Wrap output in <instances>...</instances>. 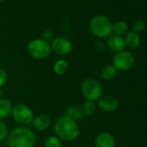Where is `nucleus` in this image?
<instances>
[{
    "label": "nucleus",
    "instance_id": "412c9836",
    "mask_svg": "<svg viewBox=\"0 0 147 147\" xmlns=\"http://www.w3.org/2000/svg\"><path fill=\"white\" fill-rule=\"evenodd\" d=\"M8 134H9V129L6 123L3 119H0V141L6 139Z\"/></svg>",
    "mask_w": 147,
    "mask_h": 147
},
{
    "label": "nucleus",
    "instance_id": "b1692460",
    "mask_svg": "<svg viewBox=\"0 0 147 147\" xmlns=\"http://www.w3.org/2000/svg\"><path fill=\"white\" fill-rule=\"evenodd\" d=\"M41 39L49 43V42H52V40L54 39L53 38V33L51 31H49V30H45L42 34V38Z\"/></svg>",
    "mask_w": 147,
    "mask_h": 147
},
{
    "label": "nucleus",
    "instance_id": "20e7f679",
    "mask_svg": "<svg viewBox=\"0 0 147 147\" xmlns=\"http://www.w3.org/2000/svg\"><path fill=\"white\" fill-rule=\"evenodd\" d=\"M81 90L87 100L95 101L101 97L102 88L100 82L94 78L85 79L81 85Z\"/></svg>",
    "mask_w": 147,
    "mask_h": 147
},
{
    "label": "nucleus",
    "instance_id": "4be33fe9",
    "mask_svg": "<svg viewBox=\"0 0 147 147\" xmlns=\"http://www.w3.org/2000/svg\"><path fill=\"white\" fill-rule=\"evenodd\" d=\"M144 28H145V23L141 19H138L137 21H135L133 23V25H132L133 30L132 31L138 33V32H140V31L144 30Z\"/></svg>",
    "mask_w": 147,
    "mask_h": 147
},
{
    "label": "nucleus",
    "instance_id": "9b49d317",
    "mask_svg": "<svg viewBox=\"0 0 147 147\" xmlns=\"http://www.w3.org/2000/svg\"><path fill=\"white\" fill-rule=\"evenodd\" d=\"M107 42L108 48L112 51H114V52H117V53H119L120 51H123L125 47L124 38L122 36H116V35L109 36L108 38H107Z\"/></svg>",
    "mask_w": 147,
    "mask_h": 147
},
{
    "label": "nucleus",
    "instance_id": "aec40b11",
    "mask_svg": "<svg viewBox=\"0 0 147 147\" xmlns=\"http://www.w3.org/2000/svg\"><path fill=\"white\" fill-rule=\"evenodd\" d=\"M44 147H61V142L56 136H49L44 141Z\"/></svg>",
    "mask_w": 147,
    "mask_h": 147
},
{
    "label": "nucleus",
    "instance_id": "7ed1b4c3",
    "mask_svg": "<svg viewBox=\"0 0 147 147\" xmlns=\"http://www.w3.org/2000/svg\"><path fill=\"white\" fill-rule=\"evenodd\" d=\"M113 24L109 18L104 15L94 17L90 23V30L94 36L98 38H106L111 36Z\"/></svg>",
    "mask_w": 147,
    "mask_h": 147
},
{
    "label": "nucleus",
    "instance_id": "6e6552de",
    "mask_svg": "<svg viewBox=\"0 0 147 147\" xmlns=\"http://www.w3.org/2000/svg\"><path fill=\"white\" fill-rule=\"evenodd\" d=\"M50 49L59 55H67L72 52L73 44L65 37H57L52 40Z\"/></svg>",
    "mask_w": 147,
    "mask_h": 147
},
{
    "label": "nucleus",
    "instance_id": "39448f33",
    "mask_svg": "<svg viewBox=\"0 0 147 147\" xmlns=\"http://www.w3.org/2000/svg\"><path fill=\"white\" fill-rule=\"evenodd\" d=\"M11 116L17 123L24 125H28L31 124L35 119L33 110L29 106L23 103L13 106Z\"/></svg>",
    "mask_w": 147,
    "mask_h": 147
},
{
    "label": "nucleus",
    "instance_id": "393cba45",
    "mask_svg": "<svg viewBox=\"0 0 147 147\" xmlns=\"http://www.w3.org/2000/svg\"><path fill=\"white\" fill-rule=\"evenodd\" d=\"M3 96H4V92H3L2 88H0V99L3 98Z\"/></svg>",
    "mask_w": 147,
    "mask_h": 147
},
{
    "label": "nucleus",
    "instance_id": "9d476101",
    "mask_svg": "<svg viewBox=\"0 0 147 147\" xmlns=\"http://www.w3.org/2000/svg\"><path fill=\"white\" fill-rule=\"evenodd\" d=\"M95 147H115L114 137L109 132L100 133L94 141Z\"/></svg>",
    "mask_w": 147,
    "mask_h": 147
},
{
    "label": "nucleus",
    "instance_id": "6ab92c4d",
    "mask_svg": "<svg viewBox=\"0 0 147 147\" xmlns=\"http://www.w3.org/2000/svg\"><path fill=\"white\" fill-rule=\"evenodd\" d=\"M96 108L97 107L94 101H91V100H86L82 106V109L84 116H88V117L94 115L96 112Z\"/></svg>",
    "mask_w": 147,
    "mask_h": 147
},
{
    "label": "nucleus",
    "instance_id": "dca6fc26",
    "mask_svg": "<svg viewBox=\"0 0 147 147\" xmlns=\"http://www.w3.org/2000/svg\"><path fill=\"white\" fill-rule=\"evenodd\" d=\"M68 62L65 59L56 61L53 66V71L57 76H63L68 70Z\"/></svg>",
    "mask_w": 147,
    "mask_h": 147
},
{
    "label": "nucleus",
    "instance_id": "4468645a",
    "mask_svg": "<svg viewBox=\"0 0 147 147\" xmlns=\"http://www.w3.org/2000/svg\"><path fill=\"white\" fill-rule=\"evenodd\" d=\"M124 41L125 46L131 49H135L140 45V37L138 34L134 31H130L126 33Z\"/></svg>",
    "mask_w": 147,
    "mask_h": 147
},
{
    "label": "nucleus",
    "instance_id": "f03ea898",
    "mask_svg": "<svg viewBox=\"0 0 147 147\" xmlns=\"http://www.w3.org/2000/svg\"><path fill=\"white\" fill-rule=\"evenodd\" d=\"M6 141L10 147H35L36 138L30 128L18 126L9 131Z\"/></svg>",
    "mask_w": 147,
    "mask_h": 147
},
{
    "label": "nucleus",
    "instance_id": "0eeeda50",
    "mask_svg": "<svg viewBox=\"0 0 147 147\" xmlns=\"http://www.w3.org/2000/svg\"><path fill=\"white\" fill-rule=\"evenodd\" d=\"M134 61V56L131 52L123 50L114 55L113 65L116 67L117 70L126 71L133 66Z\"/></svg>",
    "mask_w": 147,
    "mask_h": 147
},
{
    "label": "nucleus",
    "instance_id": "a878e982",
    "mask_svg": "<svg viewBox=\"0 0 147 147\" xmlns=\"http://www.w3.org/2000/svg\"><path fill=\"white\" fill-rule=\"evenodd\" d=\"M3 1H5V0H0V2H3Z\"/></svg>",
    "mask_w": 147,
    "mask_h": 147
},
{
    "label": "nucleus",
    "instance_id": "f257e3e1",
    "mask_svg": "<svg viewBox=\"0 0 147 147\" xmlns=\"http://www.w3.org/2000/svg\"><path fill=\"white\" fill-rule=\"evenodd\" d=\"M54 130L56 137L66 142L75 141L80 135V127L77 121L64 114L56 119Z\"/></svg>",
    "mask_w": 147,
    "mask_h": 147
},
{
    "label": "nucleus",
    "instance_id": "f8f14e48",
    "mask_svg": "<svg viewBox=\"0 0 147 147\" xmlns=\"http://www.w3.org/2000/svg\"><path fill=\"white\" fill-rule=\"evenodd\" d=\"M33 126L37 131H45L47 130L51 125V119L49 115L46 114H40L35 117L33 122Z\"/></svg>",
    "mask_w": 147,
    "mask_h": 147
},
{
    "label": "nucleus",
    "instance_id": "5701e85b",
    "mask_svg": "<svg viewBox=\"0 0 147 147\" xmlns=\"http://www.w3.org/2000/svg\"><path fill=\"white\" fill-rule=\"evenodd\" d=\"M7 81H8L7 72L3 68H0V88H2L5 85Z\"/></svg>",
    "mask_w": 147,
    "mask_h": 147
},
{
    "label": "nucleus",
    "instance_id": "ddd939ff",
    "mask_svg": "<svg viewBox=\"0 0 147 147\" xmlns=\"http://www.w3.org/2000/svg\"><path fill=\"white\" fill-rule=\"evenodd\" d=\"M64 115L75 119L76 121L81 120L83 119L84 114L82 109V107L80 106H68L64 110Z\"/></svg>",
    "mask_w": 147,
    "mask_h": 147
},
{
    "label": "nucleus",
    "instance_id": "1a4fd4ad",
    "mask_svg": "<svg viewBox=\"0 0 147 147\" xmlns=\"http://www.w3.org/2000/svg\"><path fill=\"white\" fill-rule=\"evenodd\" d=\"M99 107L105 112H113L119 107V101L113 96H103L99 99Z\"/></svg>",
    "mask_w": 147,
    "mask_h": 147
},
{
    "label": "nucleus",
    "instance_id": "2eb2a0df",
    "mask_svg": "<svg viewBox=\"0 0 147 147\" xmlns=\"http://www.w3.org/2000/svg\"><path fill=\"white\" fill-rule=\"evenodd\" d=\"M13 108L12 102L7 98L0 99V119L7 118L11 114V111Z\"/></svg>",
    "mask_w": 147,
    "mask_h": 147
},
{
    "label": "nucleus",
    "instance_id": "f3484780",
    "mask_svg": "<svg viewBox=\"0 0 147 147\" xmlns=\"http://www.w3.org/2000/svg\"><path fill=\"white\" fill-rule=\"evenodd\" d=\"M117 69L113 65H107L104 67L100 72L101 78L105 81H111L115 78L117 75Z\"/></svg>",
    "mask_w": 147,
    "mask_h": 147
},
{
    "label": "nucleus",
    "instance_id": "423d86ee",
    "mask_svg": "<svg viewBox=\"0 0 147 147\" xmlns=\"http://www.w3.org/2000/svg\"><path fill=\"white\" fill-rule=\"evenodd\" d=\"M27 51L32 58L44 59L49 55L51 49L49 43L42 39H35L28 44Z\"/></svg>",
    "mask_w": 147,
    "mask_h": 147
},
{
    "label": "nucleus",
    "instance_id": "a211bd4d",
    "mask_svg": "<svg viewBox=\"0 0 147 147\" xmlns=\"http://www.w3.org/2000/svg\"><path fill=\"white\" fill-rule=\"evenodd\" d=\"M127 31H128V25L126 23L123 21H118L114 24H113L112 33H113V35L122 36L125 35Z\"/></svg>",
    "mask_w": 147,
    "mask_h": 147
}]
</instances>
